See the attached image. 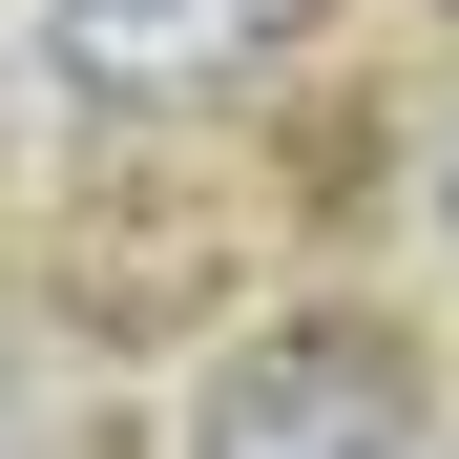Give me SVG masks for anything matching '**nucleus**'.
<instances>
[{
  "instance_id": "obj_1",
  "label": "nucleus",
  "mask_w": 459,
  "mask_h": 459,
  "mask_svg": "<svg viewBox=\"0 0 459 459\" xmlns=\"http://www.w3.org/2000/svg\"><path fill=\"white\" fill-rule=\"evenodd\" d=\"M188 459H418V376H397V334L292 314V334H251V355L209 376Z\"/></svg>"
},
{
  "instance_id": "obj_2",
  "label": "nucleus",
  "mask_w": 459,
  "mask_h": 459,
  "mask_svg": "<svg viewBox=\"0 0 459 459\" xmlns=\"http://www.w3.org/2000/svg\"><path fill=\"white\" fill-rule=\"evenodd\" d=\"M292 22H314V0H42V63L84 105H209V84H251Z\"/></svg>"
},
{
  "instance_id": "obj_3",
  "label": "nucleus",
  "mask_w": 459,
  "mask_h": 459,
  "mask_svg": "<svg viewBox=\"0 0 459 459\" xmlns=\"http://www.w3.org/2000/svg\"><path fill=\"white\" fill-rule=\"evenodd\" d=\"M0 459H22V334H0Z\"/></svg>"
},
{
  "instance_id": "obj_4",
  "label": "nucleus",
  "mask_w": 459,
  "mask_h": 459,
  "mask_svg": "<svg viewBox=\"0 0 459 459\" xmlns=\"http://www.w3.org/2000/svg\"><path fill=\"white\" fill-rule=\"evenodd\" d=\"M438 251H459V146H438Z\"/></svg>"
}]
</instances>
